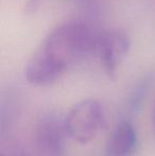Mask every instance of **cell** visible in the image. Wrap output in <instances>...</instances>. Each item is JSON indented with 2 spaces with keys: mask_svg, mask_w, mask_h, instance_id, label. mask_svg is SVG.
<instances>
[{
  "mask_svg": "<svg viewBox=\"0 0 155 156\" xmlns=\"http://www.w3.org/2000/svg\"><path fill=\"white\" fill-rule=\"evenodd\" d=\"M67 137L65 117L54 111L41 112L34 126V155L65 156Z\"/></svg>",
  "mask_w": 155,
  "mask_h": 156,
  "instance_id": "3957f363",
  "label": "cell"
},
{
  "mask_svg": "<svg viewBox=\"0 0 155 156\" xmlns=\"http://www.w3.org/2000/svg\"><path fill=\"white\" fill-rule=\"evenodd\" d=\"M107 122L105 106L97 99L78 102L65 117L68 136L81 144L93 141L104 129Z\"/></svg>",
  "mask_w": 155,
  "mask_h": 156,
  "instance_id": "7a4b0ae2",
  "label": "cell"
},
{
  "mask_svg": "<svg viewBox=\"0 0 155 156\" xmlns=\"http://www.w3.org/2000/svg\"><path fill=\"white\" fill-rule=\"evenodd\" d=\"M130 49V38L124 31L119 29L100 32L97 53L110 76L116 72L118 65Z\"/></svg>",
  "mask_w": 155,
  "mask_h": 156,
  "instance_id": "277c9868",
  "label": "cell"
},
{
  "mask_svg": "<svg viewBox=\"0 0 155 156\" xmlns=\"http://www.w3.org/2000/svg\"><path fill=\"white\" fill-rule=\"evenodd\" d=\"M138 144V136L133 122L122 118L106 142V156H134Z\"/></svg>",
  "mask_w": 155,
  "mask_h": 156,
  "instance_id": "5b68a950",
  "label": "cell"
},
{
  "mask_svg": "<svg viewBox=\"0 0 155 156\" xmlns=\"http://www.w3.org/2000/svg\"><path fill=\"white\" fill-rule=\"evenodd\" d=\"M100 32L80 20L54 28L26 65L25 76L35 86H48L77 61L97 51Z\"/></svg>",
  "mask_w": 155,
  "mask_h": 156,
  "instance_id": "6da1fadb",
  "label": "cell"
},
{
  "mask_svg": "<svg viewBox=\"0 0 155 156\" xmlns=\"http://www.w3.org/2000/svg\"><path fill=\"white\" fill-rule=\"evenodd\" d=\"M153 131L155 135V107H154V113H153Z\"/></svg>",
  "mask_w": 155,
  "mask_h": 156,
  "instance_id": "ba28073f",
  "label": "cell"
},
{
  "mask_svg": "<svg viewBox=\"0 0 155 156\" xmlns=\"http://www.w3.org/2000/svg\"><path fill=\"white\" fill-rule=\"evenodd\" d=\"M1 156H27V153L18 142L12 141L2 146Z\"/></svg>",
  "mask_w": 155,
  "mask_h": 156,
  "instance_id": "52a82bcc",
  "label": "cell"
},
{
  "mask_svg": "<svg viewBox=\"0 0 155 156\" xmlns=\"http://www.w3.org/2000/svg\"><path fill=\"white\" fill-rule=\"evenodd\" d=\"M151 84L152 76L150 74H147V76H143L140 80L137 81V83L131 89L130 94H128V98L125 99L123 106V113L125 117L123 118L131 119V117L135 116L140 111L143 101L148 96Z\"/></svg>",
  "mask_w": 155,
  "mask_h": 156,
  "instance_id": "8992f818",
  "label": "cell"
}]
</instances>
